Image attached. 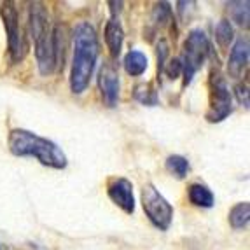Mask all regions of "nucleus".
<instances>
[{"instance_id":"nucleus-1","label":"nucleus","mask_w":250,"mask_h":250,"mask_svg":"<svg viewBox=\"0 0 250 250\" xmlns=\"http://www.w3.org/2000/svg\"><path fill=\"white\" fill-rule=\"evenodd\" d=\"M28 28L35 44V60L42 75H51L60 65H63L65 51V26H53L49 13L44 4L34 2L28 11Z\"/></svg>"},{"instance_id":"nucleus-2","label":"nucleus","mask_w":250,"mask_h":250,"mask_svg":"<svg viewBox=\"0 0 250 250\" xmlns=\"http://www.w3.org/2000/svg\"><path fill=\"white\" fill-rule=\"evenodd\" d=\"M72 67H70V89L74 95H83L91 83L96 62L100 56V42L91 23L81 21L72 32Z\"/></svg>"},{"instance_id":"nucleus-3","label":"nucleus","mask_w":250,"mask_h":250,"mask_svg":"<svg viewBox=\"0 0 250 250\" xmlns=\"http://www.w3.org/2000/svg\"><path fill=\"white\" fill-rule=\"evenodd\" d=\"M7 146L11 154L18 158H35L44 167L63 170L67 168L68 159L62 147L49 138L39 137L34 131L23 128H14L9 131Z\"/></svg>"},{"instance_id":"nucleus-4","label":"nucleus","mask_w":250,"mask_h":250,"mask_svg":"<svg viewBox=\"0 0 250 250\" xmlns=\"http://www.w3.org/2000/svg\"><path fill=\"white\" fill-rule=\"evenodd\" d=\"M210 51H212V44L208 41V35L205 34V30L192 28L184 41L182 56L179 58L182 65L184 86H189L192 83V77L203 67Z\"/></svg>"},{"instance_id":"nucleus-5","label":"nucleus","mask_w":250,"mask_h":250,"mask_svg":"<svg viewBox=\"0 0 250 250\" xmlns=\"http://www.w3.org/2000/svg\"><path fill=\"white\" fill-rule=\"evenodd\" d=\"M0 16L4 23L5 35H7V47H9V58L16 65L25 60L28 53V44H26L25 32L20 25V14L14 2H2L0 4Z\"/></svg>"},{"instance_id":"nucleus-6","label":"nucleus","mask_w":250,"mask_h":250,"mask_svg":"<svg viewBox=\"0 0 250 250\" xmlns=\"http://www.w3.org/2000/svg\"><path fill=\"white\" fill-rule=\"evenodd\" d=\"M210 88V107L205 114V119L208 123H221L233 112V100H231L229 86L219 72V68H212L208 77Z\"/></svg>"},{"instance_id":"nucleus-7","label":"nucleus","mask_w":250,"mask_h":250,"mask_svg":"<svg viewBox=\"0 0 250 250\" xmlns=\"http://www.w3.org/2000/svg\"><path fill=\"white\" fill-rule=\"evenodd\" d=\"M142 207L147 219L159 231H168L173 221V207L170 201L156 189L154 184H146L142 188Z\"/></svg>"},{"instance_id":"nucleus-8","label":"nucleus","mask_w":250,"mask_h":250,"mask_svg":"<svg viewBox=\"0 0 250 250\" xmlns=\"http://www.w3.org/2000/svg\"><path fill=\"white\" fill-rule=\"evenodd\" d=\"M98 88H100L102 100L107 107H116L119 102V89H121V81H119V70L116 63L108 60L102 65L98 72Z\"/></svg>"},{"instance_id":"nucleus-9","label":"nucleus","mask_w":250,"mask_h":250,"mask_svg":"<svg viewBox=\"0 0 250 250\" xmlns=\"http://www.w3.org/2000/svg\"><path fill=\"white\" fill-rule=\"evenodd\" d=\"M107 196L110 198L116 207L125 213L131 215L135 212V196H133V184L125 177L110 179L107 184Z\"/></svg>"},{"instance_id":"nucleus-10","label":"nucleus","mask_w":250,"mask_h":250,"mask_svg":"<svg viewBox=\"0 0 250 250\" xmlns=\"http://www.w3.org/2000/svg\"><path fill=\"white\" fill-rule=\"evenodd\" d=\"M249 58H250V46L249 39L240 37L231 47L229 58H228V74L233 79H240L243 75V70L249 67Z\"/></svg>"},{"instance_id":"nucleus-11","label":"nucleus","mask_w":250,"mask_h":250,"mask_svg":"<svg viewBox=\"0 0 250 250\" xmlns=\"http://www.w3.org/2000/svg\"><path fill=\"white\" fill-rule=\"evenodd\" d=\"M104 37L105 44H107V49L110 53V60H117L123 49V42H125V30H123L121 21L117 18H110L107 21L104 30Z\"/></svg>"},{"instance_id":"nucleus-12","label":"nucleus","mask_w":250,"mask_h":250,"mask_svg":"<svg viewBox=\"0 0 250 250\" xmlns=\"http://www.w3.org/2000/svg\"><path fill=\"white\" fill-rule=\"evenodd\" d=\"M188 198L191 205L198 207V208H212L215 205V196L210 191L208 186H205L201 182H192L188 188Z\"/></svg>"},{"instance_id":"nucleus-13","label":"nucleus","mask_w":250,"mask_h":250,"mask_svg":"<svg viewBox=\"0 0 250 250\" xmlns=\"http://www.w3.org/2000/svg\"><path fill=\"white\" fill-rule=\"evenodd\" d=\"M123 67H125L126 74L131 77H140L146 74L147 67H149V60H147L146 53L138 49H131L126 53L125 60H123Z\"/></svg>"},{"instance_id":"nucleus-14","label":"nucleus","mask_w":250,"mask_h":250,"mask_svg":"<svg viewBox=\"0 0 250 250\" xmlns=\"http://www.w3.org/2000/svg\"><path fill=\"white\" fill-rule=\"evenodd\" d=\"M171 21V7L168 2H159L152 9V14H150V26H149V34H156L158 30H161L163 26H167Z\"/></svg>"},{"instance_id":"nucleus-15","label":"nucleus","mask_w":250,"mask_h":250,"mask_svg":"<svg viewBox=\"0 0 250 250\" xmlns=\"http://www.w3.org/2000/svg\"><path fill=\"white\" fill-rule=\"evenodd\" d=\"M250 221L249 201H240L229 210V224L233 229H245Z\"/></svg>"},{"instance_id":"nucleus-16","label":"nucleus","mask_w":250,"mask_h":250,"mask_svg":"<svg viewBox=\"0 0 250 250\" xmlns=\"http://www.w3.org/2000/svg\"><path fill=\"white\" fill-rule=\"evenodd\" d=\"M133 98L138 104L146 105V107H156L159 104V95L152 83L138 84L133 91Z\"/></svg>"},{"instance_id":"nucleus-17","label":"nucleus","mask_w":250,"mask_h":250,"mask_svg":"<svg viewBox=\"0 0 250 250\" xmlns=\"http://www.w3.org/2000/svg\"><path fill=\"white\" fill-rule=\"evenodd\" d=\"M229 9V16L231 20L240 26H245L249 28V20H250V4L249 2H229L228 4Z\"/></svg>"},{"instance_id":"nucleus-18","label":"nucleus","mask_w":250,"mask_h":250,"mask_svg":"<svg viewBox=\"0 0 250 250\" xmlns=\"http://www.w3.org/2000/svg\"><path fill=\"white\" fill-rule=\"evenodd\" d=\"M167 170L177 179H186L189 170H191V165H189L188 158H184L180 154H171L167 158Z\"/></svg>"},{"instance_id":"nucleus-19","label":"nucleus","mask_w":250,"mask_h":250,"mask_svg":"<svg viewBox=\"0 0 250 250\" xmlns=\"http://www.w3.org/2000/svg\"><path fill=\"white\" fill-rule=\"evenodd\" d=\"M234 39V28L229 20H221L215 26V41L221 49H228Z\"/></svg>"},{"instance_id":"nucleus-20","label":"nucleus","mask_w":250,"mask_h":250,"mask_svg":"<svg viewBox=\"0 0 250 250\" xmlns=\"http://www.w3.org/2000/svg\"><path fill=\"white\" fill-rule=\"evenodd\" d=\"M165 75H167L168 79L175 81L179 79L180 75H182V65H180V60L179 58H173L170 60L168 63H165V68H163Z\"/></svg>"},{"instance_id":"nucleus-21","label":"nucleus","mask_w":250,"mask_h":250,"mask_svg":"<svg viewBox=\"0 0 250 250\" xmlns=\"http://www.w3.org/2000/svg\"><path fill=\"white\" fill-rule=\"evenodd\" d=\"M168 53H170V47H168V42L165 39H159L158 42V74H161L163 68H165V62L168 58Z\"/></svg>"},{"instance_id":"nucleus-22","label":"nucleus","mask_w":250,"mask_h":250,"mask_svg":"<svg viewBox=\"0 0 250 250\" xmlns=\"http://www.w3.org/2000/svg\"><path fill=\"white\" fill-rule=\"evenodd\" d=\"M234 93H236L238 102L245 108H249V86L247 84H238L236 88H234Z\"/></svg>"},{"instance_id":"nucleus-23","label":"nucleus","mask_w":250,"mask_h":250,"mask_svg":"<svg viewBox=\"0 0 250 250\" xmlns=\"http://www.w3.org/2000/svg\"><path fill=\"white\" fill-rule=\"evenodd\" d=\"M110 5V11H112V18H117V14L121 13L123 9V2H108Z\"/></svg>"}]
</instances>
